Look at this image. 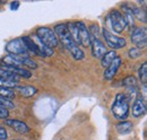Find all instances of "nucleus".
Instances as JSON below:
<instances>
[{"instance_id":"nucleus-1","label":"nucleus","mask_w":147,"mask_h":140,"mask_svg":"<svg viewBox=\"0 0 147 140\" xmlns=\"http://www.w3.org/2000/svg\"><path fill=\"white\" fill-rule=\"evenodd\" d=\"M55 34L58 38V41H60L62 43V45L71 53L73 58L75 60H83L85 58V53L84 51L74 42L71 36L69 34L67 24H58L55 27Z\"/></svg>"},{"instance_id":"nucleus-2","label":"nucleus","mask_w":147,"mask_h":140,"mask_svg":"<svg viewBox=\"0 0 147 140\" xmlns=\"http://www.w3.org/2000/svg\"><path fill=\"white\" fill-rule=\"evenodd\" d=\"M129 101L127 100L126 95L122 93L117 94L112 105V114L114 115V118L125 121L129 116Z\"/></svg>"},{"instance_id":"nucleus-3","label":"nucleus","mask_w":147,"mask_h":140,"mask_svg":"<svg viewBox=\"0 0 147 140\" xmlns=\"http://www.w3.org/2000/svg\"><path fill=\"white\" fill-rule=\"evenodd\" d=\"M1 65L19 67V68H24V66H25V67L33 68V69H35L37 67L36 62L33 61L32 59H30L27 57H22V55H14V54H8V55L3 57L1 59Z\"/></svg>"},{"instance_id":"nucleus-4","label":"nucleus","mask_w":147,"mask_h":140,"mask_svg":"<svg viewBox=\"0 0 147 140\" xmlns=\"http://www.w3.org/2000/svg\"><path fill=\"white\" fill-rule=\"evenodd\" d=\"M35 36L44 45H47L48 48H50L52 50L55 48H57L58 44H59V41H58L57 36H55V32L51 28H49V27H45V26L38 27L36 30Z\"/></svg>"},{"instance_id":"nucleus-5","label":"nucleus","mask_w":147,"mask_h":140,"mask_svg":"<svg viewBox=\"0 0 147 140\" xmlns=\"http://www.w3.org/2000/svg\"><path fill=\"white\" fill-rule=\"evenodd\" d=\"M108 20L110 23L111 28L115 33H121L127 28V23L125 20V17L119 10H112L108 16Z\"/></svg>"},{"instance_id":"nucleus-6","label":"nucleus","mask_w":147,"mask_h":140,"mask_svg":"<svg viewBox=\"0 0 147 140\" xmlns=\"http://www.w3.org/2000/svg\"><path fill=\"white\" fill-rule=\"evenodd\" d=\"M131 42L135 44V48L142 50L147 45V30L146 27H136L131 32Z\"/></svg>"},{"instance_id":"nucleus-7","label":"nucleus","mask_w":147,"mask_h":140,"mask_svg":"<svg viewBox=\"0 0 147 140\" xmlns=\"http://www.w3.org/2000/svg\"><path fill=\"white\" fill-rule=\"evenodd\" d=\"M6 51L9 54H14V55H22V57H27L30 58V53L26 50L25 45L23 44L20 38H15L9 41L6 44Z\"/></svg>"},{"instance_id":"nucleus-8","label":"nucleus","mask_w":147,"mask_h":140,"mask_svg":"<svg viewBox=\"0 0 147 140\" xmlns=\"http://www.w3.org/2000/svg\"><path fill=\"white\" fill-rule=\"evenodd\" d=\"M102 33H103V37L105 38L107 44L112 49L118 50V49H122L123 46H126V40L123 37L114 35L113 33H111L108 28H103Z\"/></svg>"},{"instance_id":"nucleus-9","label":"nucleus","mask_w":147,"mask_h":140,"mask_svg":"<svg viewBox=\"0 0 147 140\" xmlns=\"http://www.w3.org/2000/svg\"><path fill=\"white\" fill-rule=\"evenodd\" d=\"M91 49H92V54L95 58H100L102 59V57L108 52L107 51V46L104 45V43L100 40V38H95L91 37Z\"/></svg>"},{"instance_id":"nucleus-10","label":"nucleus","mask_w":147,"mask_h":140,"mask_svg":"<svg viewBox=\"0 0 147 140\" xmlns=\"http://www.w3.org/2000/svg\"><path fill=\"white\" fill-rule=\"evenodd\" d=\"M77 28L79 34V42L83 46H90L91 45V35L86 27V25L83 22H77Z\"/></svg>"},{"instance_id":"nucleus-11","label":"nucleus","mask_w":147,"mask_h":140,"mask_svg":"<svg viewBox=\"0 0 147 140\" xmlns=\"http://www.w3.org/2000/svg\"><path fill=\"white\" fill-rule=\"evenodd\" d=\"M6 124L8 127H10L13 130H15L16 132L20 133V135H26L30 131L28 125L26 123H24L23 121H19V120H15V119L6 120Z\"/></svg>"},{"instance_id":"nucleus-12","label":"nucleus","mask_w":147,"mask_h":140,"mask_svg":"<svg viewBox=\"0 0 147 140\" xmlns=\"http://www.w3.org/2000/svg\"><path fill=\"white\" fill-rule=\"evenodd\" d=\"M146 112V103H145V100L143 97H137L135 100V103L132 105V110H131V113H132V116L135 118H139L142 115H144Z\"/></svg>"},{"instance_id":"nucleus-13","label":"nucleus","mask_w":147,"mask_h":140,"mask_svg":"<svg viewBox=\"0 0 147 140\" xmlns=\"http://www.w3.org/2000/svg\"><path fill=\"white\" fill-rule=\"evenodd\" d=\"M120 66H121V58L117 57L110 63V66L107 67V69L104 71V78L107 80H111L115 76V73L118 72V69L120 68Z\"/></svg>"},{"instance_id":"nucleus-14","label":"nucleus","mask_w":147,"mask_h":140,"mask_svg":"<svg viewBox=\"0 0 147 140\" xmlns=\"http://www.w3.org/2000/svg\"><path fill=\"white\" fill-rule=\"evenodd\" d=\"M1 68L11 72V73H14V75H16V76H18V77H24V78H31L32 77L31 71L25 69V68L13 67V66H3V65H1Z\"/></svg>"},{"instance_id":"nucleus-15","label":"nucleus","mask_w":147,"mask_h":140,"mask_svg":"<svg viewBox=\"0 0 147 140\" xmlns=\"http://www.w3.org/2000/svg\"><path fill=\"white\" fill-rule=\"evenodd\" d=\"M20 40H22L23 44L25 45L26 50L28 51V53H33L34 55H38L37 46L32 37H30V36H23V37H20Z\"/></svg>"},{"instance_id":"nucleus-16","label":"nucleus","mask_w":147,"mask_h":140,"mask_svg":"<svg viewBox=\"0 0 147 140\" xmlns=\"http://www.w3.org/2000/svg\"><path fill=\"white\" fill-rule=\"evenodd\" d=\"M36 37V36H35ZM35 44L37 46V51H38V57H51L53 54V50L48 48L47 45H44L38 38L36 37V40H34Z\"/></svg>"},{"instance_id":"nucleus-17","label":"nucleus","mask_w":147,"mask_h":140,"mask_svg":"<svg viewBox=\"0 0 147 140\" xmlns=\"http://www.w3.org/2000/svg\"><path fill=\"white\" fill-rule=\"evenodd\" d=\"M132 123L130 121H121L115 125V130L120 133V135H128L132 131Z\"/></svg>"},{"instance_id":"nucleus-18","label":"nucleus","mask_w":147,"mask_h":140,"mask_svg":"<svg viewBox=\"0 0 147 140\" xmlns=\"http://www.w3.org/2000/svg\"><path fill=\"white\" fill-rule=\"evenodd\" d=\"M16 88L19 92V94L24 97H31L37 93V88L33 86H17Z\"/></svg>"},{"instance_id":"nucleus-19","label":"nucleus","mask_w":147,"mask_h":140,"mask_svg":"<svg viewBox=\"0 0 147 140\" xmlns=\"http://www.w3.org/2000/svg\"><path fill=\"white\" fill-rule=\"evenodd\" d=\"M118 55H117V52L114 51V50H112V51H108V52L105 53L103 57H102V59H101V63H102V67H104V68H107V67H109L110 66V63L117 58Z\"/></svg>"},{"instance_id":"nucleus-20","label":"nucleus","mask_w":147,"mask_h":140,"mask_svg":"<svg viewBox=\"0 0 147 140\" xmlns=\"http://www.w3.org/2000/svg\"><path fill=\"white\" fill-rule=\"evenodd\" d=\"M123 17L127 23V27H132L134 26V15H132V10L131 8H129L127 5L123 6Z\"/></svg>"},{"instance_id":"nucleus-21","label":"nucleus","mask_w":147,"mask_h":140,"mask_svg":"<svg viewBox=\"0 0 147 140\" xmlns=\"http://www.w3.org/2000/svg\"><path fill=\"white\" fill-rule=\"evenodd\" d=\"M131 10H132L134 18L136 17L138 20H140L143 23H146L147 22L146 10H144L143 8H137V7H131Z\"/></svg>"},{"instance_id":"nucleus-22","label":"nucleus","mask_w":147,"mask_h":140,"mask_svg":"<svg viewBox=\"0 0 147 140\" xmlns=\"http://www.w3.org/2000/svg\"><path fill=\"white\" fill-rule=\"evenodd\" d=\"M0 79H6V80H11V81H17L18 83L19 77L11 73V72H9V71H7V70L0 68Z\"/></svg>"},{"instance_id":"nucleus-23","label":"nucleus","mask_w":147,"mask_h":140,"mask_svg":"<svg viewBox=\"0 0 147 140\" xmlns=\"http://www.w3.org/2000/svg\"><path fill=\"white\" fill-rule=\"evenodd\" d=\"M0 97H5V98H14L15 97V92L10 88L0 87Z\"/></svg>"},{"instance_id":"nucleus-24","label":"nucleus","mask_w":147,"mask_h":140,"mask_svg":"<svg viewBox=\"0 0 147 140\" xmlns=\"http://www.w3.org/2000/svg\"><path fill=\"white\" fill-rule=\"evenodd\" d=\"M0 107L6 108V110H11L15 107V104L13 103L11 100L9 98H5V97H0Z\"/></svg>"},{"instance_id":"nucleus-25","label":"nucleus","mask_w":147,"mask_h":140,"mask_svg":"<svg viewBox=\"0 0 147 140\" xmlns=\"http://www.w3.org/2000/svg\"><path fill=\"white\" fill-rule=\"evenodd\" d=\"M138 73H139V78H140L143 85L146 84L147 83V63L146 62L143 63V66L140 67V69H139V71H138Z\"/></svg>"},{"instance_id":"nucleus-26","label":"nucleus","mask_w":147,"mask_h":140,"mask_svg":"<svg viewBox=\"0 0 147 140\" xmlns=\"http://www.w3.org/2000/svg\"><path fill=\"white\" fill-rule=\"evenodd\" d=\"M18 86V83L17 81H11V80H6V79H0V87H5V88H16Z\"/></svg>"},{"instance_id":"nucleus-27","label":"nucleus","mask_w":147,"mask_h":140,"mask_svg":"<svg viewBox=\"0 0 147 140\" xmlns=\"http://www.w3.org/2000/svg\"><path fill=\"white\" fill-rule=\"evenodd\" d=\"M123 86H126V87H136V85H137V79L134 77V76H128L127 78H125L123 79Z\"/></svg>"},{"instance_id":"nucleus-28","label":"nucleus","mask_w":147,"mask_h":140,"mask_svg":"<svg viewBox=\"0 0 147 140\" xmlns=\"http://www.w3.org/2000/svg\"><path fill=\"white\" fill-rule=\"evenodd\" d=\"M88 32H90V35H91V37L98 38V34H100V28H98V26H97V25H95V24L91 25V26H90V28H88Z\"/></svg>"},{"instance_id":"nucleus-29","label":"nucleus","mask_w":147,"mask_h":140,"mask_svg":"<svg viewBox=\"0 0 147 140\" xmlns=\"http://www.w3.org/2000/svg\"><path fill=\"white\" fill-rule=\"evenodd\" d=\"M128 53H129V57L132 58V59L139 58V57L142 55V51H140L139 49H137V48H132V49H130Z\"/></svg>"},{"instance_id":"nucleus-30","label":"nucleus","mask_w":147,"mask_h":140,"mask_svg":"<svg viewBox=\"0 0 147 140\" xmlns=\"http://www.w3.org/2000/svg\"><path fill=\"white\" fill-rule=\"evenodd\" d=\"M8 116H9V111L8 110H6V108H2V107H0V119H8Z\"/></svg>"},{"instance_id":"nucleus-31","label":"nucleus","mask_w":147,"mask_h":140,"mask_svg":"<svg viewBox=\"0 0 147 140\" xmlns=\"http://www.w3.org/2000/svg\"><path fill=\"white\" fill-rule=\"evenodd\" d=\"M7 138H8V133H7L6 129L0 127V140H6Z\"/></svg>"},{"instance_id":"nucleus-32","label":"nucleus","mask_w":147,"mask_h":140,"mask_svg":"<svg viewBox=\"0 0 147 140\" xmlns=\"http://www.w3.org/2000/svg\"><path fill=\"white\" fill-rule=\"evenodd\" d=\"M19 7V2L18 1H14V2H11L10 3V9L11 10H17Z\"/></svg>"},{"instance_id":"nucleus-33","label":"nucleus","mask_w":147,"mask_h":140,"mask_svg":"<svg viewBox=\"0 0 147 140\" xmlns=\"http://www.w3.org/2000/svg\"><path fill=\"white\" fill-rule=\"evenodd\" d=\"M14 140H20V139H14Z\"/></svg>"}]
</instances>
